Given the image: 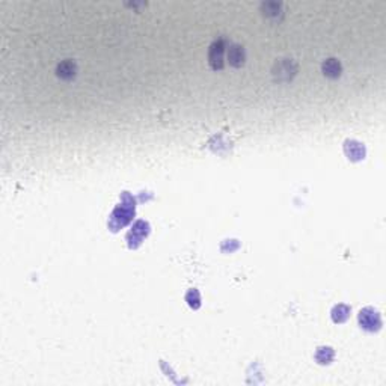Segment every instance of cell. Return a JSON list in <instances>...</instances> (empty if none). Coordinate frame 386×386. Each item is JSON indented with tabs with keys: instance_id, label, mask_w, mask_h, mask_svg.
<instances>
[{
	"instance_id": "obj_2",
	"label": "cell",
	"mask_w": 386,
	"mask_h": 386,
	"mask_svg": "<svg viewBox=\"0 0 386 386\" xmlns=\"http://www.w3.org/2000/svg\"><path fill=\"white\" fill-rule=\"evenodd\" d=\"M223 53H225V43H223V39H217L211 44L208 51V62L213 70L223 68Z\"/></svg>"
},
{
	"instance_id": "obj_8",
	"label": "cell",
	"mask_w": 386,
	"mask_h": 386,
	"mask_svg": "<svg viewBox=\"0 0 386 386\" xmlns=\"http://www.w3.org/2000/svg\"><path fill=\"white\" fill-rule=\"evenodd\" d=\"M315 359L318 363H329L334 359V350L331 347H320L315 353Z\"/></svg>"
},
{
	"instance_id": "obj_5",
	"label": "cell",
	"mask_w": 386,
	"mask_h": 386,
	"mask_svg": "<svg viewBox=\"0 0 386 386\" xmlns=\"http://www.w3.org/2000/svg\"><path fill=\"white\" fill-rule=\"evenodd\" d=\"M228 60L232 67H241L245 64V50L240 46H231L228 51Z\"/></svg>"
},
{
	"instance_id": "obj_9",
	"label": "cell",
	"mask_w": 386,
	"mask_h": 386,
	"mask_svg": "<svg viewBox=\"0 0 386 386\" xmlns=\"http://www.w3.org/2000/svg\"><path fill=\"white\" fill-rule=\"evenodd\" d=\"M186 300L189 302V305L192 308H199V305H201V297H199V293L196 290H190L186 296Z\"/></svg>"
},
{
	"instance_id": "obj_3",
	"label": "cell",
	"mask_w": 386,
	"mask_h": 386,
	"mask_svg": "<svg viewBox=\"0 0 386 386\" xmlns=\"http://www.w3.org/2000/svg\"><path fill=\"white\" fill-rule=\"evenodd\" d=\"M76 64L73 62V60H64V62H60L56 68V74L60 77V78H64V80H70L76 76Z\"/></svg>"
},
{
	"instance_id": "obj_6",
	"label": "cell",
	"mask_w": 386,
	"mask_h": 386,
	"mask_svg": "<svg viewBox=\"0 0 386 386\" xmlns=\"http://www.w3.org/2000/svg\"><path fill=\"white\" fill-rule=\"evenodd\" d=\"M345 153H347V155L352 158V160H360L363 158V147L360 144H358V142L355 140H347L345 142Z\"/></svg>"
},
{
	"instance_id": "obj_1",
	"label": "cell",
	"mask_w": 386,
	"mask_h": 386,
	"mask_svg": "<svg viewBox=\"0 0 386 386\" xmlns=\"http://www.w3.org/2000/svg\"><path fill=\"white\" fill-rule=\"evenodd\" d=\"M359 323H360V326H362L365 331H370V332L379 331L380 326H382L380 315H379V312L374 311L373 308H365V309L360 311V314H359Z\"/></svg>"
},
{
	"instance_id": "obj_7",
	"label": "cell",
	"mask_w": 386,
	"mask_h": 386,
	"mask_svg": "<svg viewBox=\"0 0 386 386\" xmlns=\"http://www.w3.org/2000/svg\"><path fill=\"white\" fill-rule=\"evenodd\" d=\"M350 315V308L349 307H345V305H338V307H335L332 309V320L335 323H342L349 318Z\"/></svg>"
},
{
	"instance_id": "obj_4",
	"label": "cell",
	"mask_w": 386,
	"mask_h": 386,
	"mask_svg": "<svg viewBox=\"0 0 386 386\" xmlns=\"http://www.w3.org/2000/svg\"><path fill=\"white\" fill-rule=\"evenodd\" d=\"M321 70L324 73V76H328L331 78H336L341 76V64L338 62L336 59H328L324 60L323 65H321Z\"/></svg>"
}]
</instances>
